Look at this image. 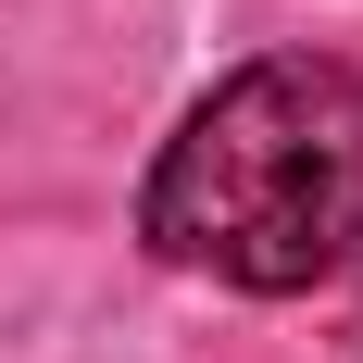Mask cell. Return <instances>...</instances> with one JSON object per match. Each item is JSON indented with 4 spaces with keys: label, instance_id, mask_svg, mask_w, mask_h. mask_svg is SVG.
<instances>
[{
    "label": "cell",
    "instance_id": "1",
    "mask_svg": "<svg viewBox=\"0 0 363 363\" xmlns=\"http://www.w3.org/2000/svg\"><path fill=\"white\" fill-rule=\"evenodd\" d=\"M138 238L176 276L289 301L363 251V63L276 50L238 63L213 101H188L138 188Z\"/></svg>",
    "mask_w": 363,
    "mask_h": 363
}]
</instances>
